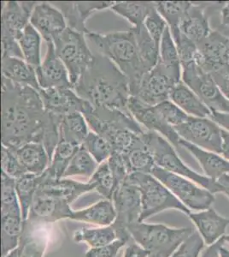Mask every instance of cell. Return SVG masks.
Masks as SVG:
<instances>
[{"mask_svg": "<svg viewBox=\"0 0 229 257\" xmlns=\"http://www.w3.org/2000/svg\"><path fill=\"white\" fill-rule=\"evenodd\" d=\"M128 242H130L119 238L106 245L91 248L86 252L84 257H116L121 248L128 244Z\"/></svg>", "mask_w": 229, "mask_h": 257, "instance_id": "51", "label": "cell"}, {"mask_svg": "<svg viewBox=\"0 0 229 257\" xmlns=\"http://www.w3.org/2000/svg\"><path fill=\"white\" fill-rule=\"evenodd\" d=\"M39 93L45 110L58 117H64L75 112L84 114L93 106L88 101L78 96L72 88H41Z\"/></svg>", "mask_w": 229, "mask_h": 257, "instance_id": "14", "label": "cell"}, {"mask_svg": "<svg viewBox=\"0 0 229 257\" xmlns=\"http://www.w3.org/2000/svg\"><path fill=\"white\" fill-rule=\"evenodd\" d=\"M79 149L80 147L64 142H59L53 153V159L49 167L46 171L47 175L51 178H63L69 164Z\"/></svg>", "mask_w": 229, "mask_h": 257, "instance_id": "41", "label": "cell"}, {"mask_svg": "<svg viewBox=\"0 0 229 257\" xmlns=\"http://www.w3.org/2000/svg\"><path fill=\"white\" fill-rule=\"evenodd\" d=\"M1 154L2 173L12 178H14L15 180L28 173L18 160L14 150L2 145Z\"/></svg>", "mask_w": 229, "mask_h": 257, "instance_id": "46", "label": "cell"}, {"mask_svg": "<svg viewBox=\"0 0 229 257\" xmlns=\"http://www.w3.org/2000/svg\"><path fill=\"white\" fill-rule=\"evenodd\" d=\"M144 26L152 40L157 44L160 45L162 35L168 24L162 16L160 15L159 12H157L156 7L149 13L147 18H145Z\"/></svg>", "mask_w": 229, "mask_h": 257, "instance_id": "49", "label": "cell"}, {"mask_svg": "<svg viewBox=\"0 0 229 257\" xmlns=\"http://www.w3.org/2000/svg\"><path fill=\"white\" fill-rule=\"evenodd\" d=\"M213 3L191 2L180 21V32L197 46L212 32L206 9H209Z\"/></svg>", "mask_w": 229, "mask_h": 257, "instance_id": "21", "label": "cell"}, {"mask_svg": "<svg viewBox=\"0 0 229 257\" xmlns=\"http://www.w3.org/2000/svg\"><path fill=\"white\" fill-rule=\"evenodd\" d=\"M150 257H160V256H157V255H151V256Z\"/></svg>", "mask_w": 229, "mask_h": 257, "instance_id": "63", "label": "cell"}, {"mask_svg": "<svg viewBox=\"0 0 229 257\" xmlns=\"http://www.w3.org/2000/svg\"><path fill=\"white\" fill-rule=\"evenodd\" d=\"M92 191H95V189L89 182L82 183L70 178H51L45 172V179L40 185L37 193L63 199L71 205L82 195Z\"/></svg>", "mask_w": 229, "mask_h": 257, "instance_id": "24", "label": "cell"}, {"mask_svg": "<svg viewBox=\"0 0 229 257\" xmlns=\"http://www.w3.org/2000/svg\"><path fill=\"white\" fill-rule=\"evenodd\" d=\"M50 237V225L25 219L18 247L19 257H44Z\"/></svg>", "mask_w": 229, "mask_h": 257, "instance_id": "23", "label": "cell"}, {"mask_svg": "<svg viewBox=\"0 0 229 257\" xmlns=\"http://www.w3.org/2000/svg\"><path fill=\"white\" fill-rule=\"evenodd\" d=\"M2 77L17 84L29 86L41 90L36 70L24 59L18 58H2Z\"/></svg>", "mask_w": 229, "mask_h": 257, "instance_id": "29", "label": "cell"}, {"mask_svg": "<svg viewBox=\"0 0 229 257\" xmlns=\"http://www.w3.org/2000/svg\"><path fill=\"white\" fill-rule=\"evenodd\" d=\"M169 99L191 117H209L211 114L209 107L182 81L173 88Z\"/></svg>", "mask_w": 229, "mask_h": 257, "instance_id": "28", "label": "cell"}, {"mask_svg": "<svg viewBox=\"0 0 229 257\" xmlns=\"http://www.w3.org/2000/svg\"><path fill=\"white\" fill-rule=\"evenodd\" d=\"M2 257H19V251H18V248H16L14 250H12V252H10L9 254H7L6 255H5V256Z\"/></svg>", "mask_w": 229, "mask_h": 257, "instance_id": "60", "label": "cell"}, {"mask_svg": "<svg viewBox=\"0 0 229 257\" xmlns=\"http://www.w3.org/2000/svg\"><path fill=\"white\" fill-rule=\"evenodd\" d=\"M151 175L164 184L190 210H206L215 202V195L188 178L154 167Z\"/></svg>", "mask_w": 229, "mask_h": 257, "instance_id": "8", "label": "cell"}, {"mask_svg": "<svg viewBox=\"0 0 229 257\" xmlns=\"http://www.w3.org/2000/svg\"><path fill=\"white\" fill-rule=\"evenodd\" d=\"M75 242H86L91 248L106 245L118 238V233L113 225L98 227H82L73 234Z\"/></svg>", "mask_w": 229, "mask_h": 257, "instance_id": "36", "label": "cell"}, {"mask_svg": "<svg viewBox=\"0 0 229 257\" xmlns=\"http://www.w3.org/2000/svg\"><path fill=\"white\" fill-rule=\"evenodd\" d=\"M188 217L197 227L204 243L209 246L224 237L229 226V219L221 216L213 208L191 213Z\"/></svg>", "mask_w": 229, "mask_h": 257, "instance_id": "25", "label": "cell"}, {"mask_svg": "<svg viewBox=\"0 0 229 257\" xmlns=\"http://www.w3.org/2000/svg\"><path fill=\"white\" fill-rule=\"evenodd\" d=\"M111 201L116 213V219L112 225L118 233V238L130 242L132 238L128 233V225L139 221L142 212L139 189L127 178L115 190Z\"/></svg>", "mask_w": 229, "mask_h": 257, "instance_id": "10", "label": "cell"}, {"mask_svg": "<svg viewBox=\"0 0 229 257\" xmlns=\"http://www.w3.org/2000/svg\"><path fill=\"white\" fill-rule=\"evenodd\" d=\"M158 63L165 69L173 79L177 82L181 81L180 56L168 26L166 28L160 42Z\"/></svg>", "mask_w": 229, "mask_h": 257, "instance_id": "33", "label": "cell"}, {"mask_svg": "<svg viewBox=\"0 0 229 257\" xmlns=\"http://www.w3.org/2000/svg\"><path fill=\"white\" fill-rule=\"evenodd\" d=\"M78 96L93 107L128 111L130 88L128 77L110 59L94 54L92 64L72 88Z\"/></svg>", "mask_w": 229, "mask_h": 257, "instance_id": "2", "label": "cell"}, {"mask_svg": "<svg viewBox=\"0 0 229 257\" xmlns=\"http://www.w3.org/2000/svg\"><path fill=\"white\" fill-rule=\"evenodd\" d=\"M155 107L157 108L162 118L165 120L169 125L174 127V128L185 123L190 117L185 111H183L180 107H178L175 104L172 102L170 99L155 105Z\"/></svg>", "mask_w": 229, "mask_h": 257, "instance_id": "47", "label": "cell"}, {"mask_svg": "<svg viewBox=\"0 0 229 257\" xmlns=\"http://www.w3.org/2000/svg\"><path fill=\"white\" fill-rule=\"evenodd\" d=\"M177 83L179 82L174 81L157 62L152 70L143 76L134 96L146 105L154 106L169 99L172 89Z\"/></svg>", "mask_w": 229, "mask_h": 257, "instance_id": "13", "label": "cell"}, {"mask_svg": "<svg viewBox=\"0 0 229 257\" xmlns=\"http://www.w3.org/2000/svg\"><path fill=\"white\" fill-rule=\"evenodd\" d=\"M24 221L21 210L1 213L2 256L18 248L23 233Z\"/></svg>", "mask_w": 229, "mask_h": 257, "instance_id": "31", "label": "cell"}, {"mask_svg": "<svg viewBox=\"0 0 229 257\" xmlns=\"http://www.w3.org/2000/svg\"><path fill=\"white\" fill-rule=\"evenodd\" d=\"M220 187V193H223L229 197V174H224L215 180Z\"/></svg>", "mask_w": 229, "mask_h": 257, "instance_id": "58", "label": "cell"}, {"mask_svg": "<svg viewBox=\"0 0 229 257\" xmlns=\"http://www.w3.org/2000/svg\"><path fill=\"white\" fill-rule=\"evenodd\" d=\"M220 257H229V250L227 248L221 246L220 248Z\"/></svg>", "mask_w": 229, "mask_h": 257, "instance_id": "59", "label": "cell"}, {"mask_svg": "<svg viewBox=\"0 0 229 257\" xmlns=\"http://www.w3.org/2000/svg\"><path fill=\"white\" fill-rule=\"evenodd\" d=\"M88 182L93 184L95 191L104 199H112L114 191L116 190V182L108 161L99 164Z\"/></svg>", "mask_w": 229, "mask_h": 257, "instance_id": "43", "label": "cell"}, {"mask_svg": "<svg viewBox=\"0 0 229 257\" xmlns=\"http://www.w3.org/2000/svg\"><path fill=\"white\" fill-rule=\"evenodd\" d=\"M203 238L194 231L179 246L170 257H199L204 247Z\"/></svg>", "mask_w": 229, "mask_h": 257, "instance_id": "48", "label": "cell"}, {"mask_svg": "<svg viewBox=\"0 0 229 257\" xmlns=\"http://www.w3.org/2000/svg\"><path fill=\"white\" fill-rule=\"evenodd\" d=\"M221 28L229 29V2L224 3L220 8V25Z\"/></svg>", "mask_w": 229, "mask_h": 257, "instance_id": "57", "label": "cell"}, {"mask_svg": "<svg viewBox=\"0 0 229 257\" xmlns=\"http://www.w3.org/2000/svg\"><path fill=\"white\" fill-rule=\"evenodd\" d=\"M226 242L224 241L223 237H222L214 244L209 245L208 248H206L203 254H202V257H220V248Z\"/></svg>", "mask_w": 229, "mask_h": 257, "instance_id": "55", "label": "cell"}, {"mask_svg": "<svg viewBox=\"0 0 229 257\" xmlns=\"http://www.w3.org/2000/svg\"><path fill=\"white\" fill-rule=\"evenodd\" d=\"M30 24L46 42L53 41L68 28L63 12L48 2H37L30 18Z\"/></svg>", "mask_w": 229, "mask_h": 257, "instance_id": "19", "label": "cell"}, {"mask_svg": "<svg viewBox=\"0 0 229 257\" xmlns=\"http://www.w3.org/2000/svg\"><path fill=\"white\" fill-rule=\"evenodd\" d=\"M179 145L180 148L186 149L197 160L204 176L212 180L215 181L224 174L229 173V161L219 154L201 149L182 139H180Z\"/></svg>", "mask_w": 229, "mask_h": 257, "instance_id": "26", "label": "cell"}, {"mask_svg": "<svg viewBox=\"0 0 229 257\" xmlns=\"http://www.w3.org/2000/svg\"><path fill=\"white\" fill-rule=\"evenodd\" d=\"M56 53L67 68L72 88L92 64L94 54L86 41V35L67 28L53 39Z\"/></svg>", "mask_w": 229, "mask_h": 257, "instance_id": "7", "label": "cell"}, {"mask_svg": "<svg viewBox=\"0 0 229 257\" xmlns=\"http://www.w3.org/2000/svg\"><path fill=\"white\" fill-rule=\"evenodd\" d=\"M137 47L139 50V58L145 69V73L152 70L157 65L159 59L160 45L152 40L144 24L141 26L133 27Z\"/></svg>", "mask_w": 229, "mask_h": 257, "instance_id": "35", "label": "cell"}, {"mask_svg": "<svg viewBox=\"0 0 229 257\" xmlns=\"http://www.w3.org/2000/svg\"><path fill=\"white\" fill-rule=\"evenodd\" d=\"M128 108L134 119L142 127H145L146 131L162 134L174 148L180 149V137L174 127L169 125L162 118L155 105H146L136 97L130 96L128 99Z\"/></svg>", "mask_w": 229, "mask_h": 257, "instance_id": "16", "label": "cell"}, {"mask_svg": "<svg viewBox=\"0 0 229 257\" xmlns=\"http://www.w3.org/2000/svg\"><path fill=\"white\" fill-rule=\"evenodd\" d=\"M157 12L166 21L173 39L180 35V24L191 2L185 1H157L155 2Z\"/></svg>", "mask_w": 229, "mask_h": 257, "instance_id": "40", "label": "cell"}, {"mask_svg": "<svg viewBox=\"0 0 229 257\" xmlns=\"http://www.w3.org/2000/svg\"><path fill=\"white\" fill-rule=\"evenodd\" d=\"M141 137L152 155L156 166L169 173L188 178L214 195L220 193V187L216 181L197 173L184 163L175 151L174 147L165 138L157 132L146 130Z\"/></svg>", "mask_w": 229, "mask_h": 257, "instance_id": "5", "label": "cell"}, {"mask_svg": "<svg viewBox=\"0 0 229 257\" xmlns=\"http://www.w3.org/2000/svg\"><path fill=\"white\" fill-rule=\"evenodd\" d=\"M128 180L135 184L141 195L142 212L139 221H145L163 211L174 209L188 216L191 210L186 208L164 184L151 174L134 173Z\"/></svg>", "mask_w": 229, "mask_h": 257, "instance_id": "6", "label": "cell"}, {"mask_svg": "<svg viewBox=\"0 0 229 257\" xmlns=\"http://www.w3.org/2000/svg\"><path fill=\"white\" fill-rule=\"evenodd\" d=\"M218 30H220L221 32L223 33L224 35H226V36L229 38L228 28H221V27H219V28H218Z\"/></svg>", "mask_w": 229, "mask_h": 257, "instance_id": "61", "label": "cell"}, {"mask_svg": "<svg viewBox=\"0 0 229 257\" xmlns=\"http://www.w3.org/2000/svg\"><path fill=\"white\" fill-rule=\"evenodd\" d=\"M41 38L42 36L41 34L29 24L18 41L24 60L35 70H37L42 63L41 56Z\"/></svg>", "mask_w": 229, "mask_h": 257, "instance_id": "39", "label": "cell"}, {"mask_svg": "<svg viewBox=\"0 0 229 257\" xmlns=\"http://www.w3.org/2000/svg\"><path fill=\"white\" fill-rule=\"evenodd\" d=\"M56 7L60 10L67 23L68 28L87 35L91 32L86 27V22L96 12L110 9L115 2H58Z\"/></svg>", "mask_w": 229, "mask_h": 257, "instance_id": "22", "label": "cell"}, {"mask_svg": "<svg viewBox=\"0 0 229 257\" xmlns=\"http://www.w3.org/2000/svg\"><path fill=\"white\" fill-rule=\"evenodd\" d=\"M122 156L127 164L129 175L134 173L151 174L156 167L152 155L143 139Z\"/></svg>", "mask_w": 229, "mask_h": 257, "instance_id": "38", "label": "cell"}, {"mask_svg": "<svg viewBox=\"0 0 229 257\" xmlns=\"http://www.w3.org/2000/svg\"><path fill=\"white\" fill-rule=\"evenodd\" d=\"M116 219V209L111 200L103 199L81 210H73L70 220L87 223L98 226L112 225Z\"/></svg>", "mask_w": 229, "mask_h": 257, "instance_id": "27", "label": "cell"}, {"mask_svg": "<svg viewBox=\"0 0 229 257\" xmlns=\"http://www.w3.org/2000/svg\"><path fill=\"white\" fill-rule=\"evenodd\" d=\"M86 37L94 45L99 53L110 59L128 77L131 96H134L145 71L139 58L133 30L107 35L90 32Z\"/></svg>", "mask_w": 229, "mask_h": 257, "instance_id": "3", "label": "cell"}, {"mask_svg": "<svg viewBox=\"0 0 229 257\" xmlns=\"http://www.w3.org/2000/svg\"><path fill=\"white\" fill-rule=\"evenodd\" d=\"M47 43V53L36 75L41 89L53 88H72L67 68L56 53L53 41Z\"/></svg>", "mask_w": 229, "mask_h": 257, "instance_id": "18", "label": "cell"}, {"mask_svg": "<svg viewBox=\"0 0 229 257\" xmlns=\"http://www.w3.org/2000/svg\"><path fill=\"white\" fill-rule=\"evenodd\" d=\"M180 139L195 146L220 155L221 128L209 117H189L174 128Z\"/></svg>", "mask_w": 229, "mask_h": 257, "instance_id": "12", "label": "cell"}, {"mask_svg": "<svg viewBox=\"0 0 229 257\" xmlns=\"http://www.w3.org/2000/svg\"><path fill=\"white\" fill-rule=\"evenodd\" d=\"M128 231L132 240L151 255L170 257L194 230L192 227H170L163 224L138 221L128 225Z\"/></svg>", "mask_w": 229, "mask_h": 257, "instance_id": "4", "label": "cell"}, {"mask_svg": "<svg viewBox=\"0 0 229 257\" xmlns=\"http://www.w3.org/2000/svg\"><path fill=\"white\" fill-rule=\"evenodd\" d=\"M196 64L209 73L229 64V38L220 30H212L207 38L197 45Z\"/></svg>", "mask_w": 229, "mask_h": 257, "instance_id": "15", "label": "cell"}, {"mask_svg": "<svg viewBox=\"0 0 229 257\" xmlns=\"http://www.w3.org/2000/svg\"><path fill=\"white\" fill-rule=\"evenodd\" d=\"M88 124L81 112L69 114L62 117L59 123V142L81 147L89 133Z\"/></svg>", "mask_w": 229, "mask_h": 257, "instance_id": "32", "label": "cell"}, {"mask_svg": "<svg viewBox=\"0 0 229 257\" xmlns=\"http://www.w3.org/2000/svg\"><path fill=\"white\" fill-rule=\"evenodd\" d=\"M224 241H225V242H227V243H229V234L228 235H225L223 237Z\"/></svg>", "mask_w": 229, "mask_h": 257, "instance_id": "62", "label": "cell"}, {"mask_svg": "<svg viewBox=\"0 0 229 257\" xmlns=\"http://www.w3.org/2000/svg\"><path fill=\"white\" fill-rule=\"evenodd\" d=\"M210 74L220 92L229 101V64L215 69Z\"/></svg>", "mask_w": 229, "mask_h": 257, "instance_id": "52", "label": "cell"}, {"mask_svg": "<svg viewBox=\"0 0 229 257\" xmlns=\"http://www.w3.org/2000/svg\"><path fill=\"white\" fill-rule=\"evenodd\" d=\"M150 252L145 250V248L139 245L135 242H128L125 248L122 257H150Z\"/></svg>", "mask_w": 229, "mask_h": 257, "instance_id": "53", "label": "cell"}, {"mask_svg": "<svg viewBox=\"0 0 229 257\" xmlns=\"http://www.w3.org/2000/svg\"><path fill=\"white\" fill-rule=\"evenodd\" d=\"M209 118L217 123L220 128L229 132V113L219 112V111H211Z\"/></svg>", "mask_w": 229, "mask_h": 257, "instance_id": "54", "label": "cell"}, {"mask_svg": "<svg viewBox=\"0 0 229 257\" xmlns=\"http://www.w3.org/2000/svg\"><path fill=\"white\" fill-rule=\"evenodd\" d=\"M37 2L7 1L2 5L1 41H19Z\"/></svg>", "mask_w": 229, "mask_h": 257, "instance_id": "17", "label": "cell"}, {"mask_svg": "<svg viewBox=\"0 0 229 257\" xmlns=\"http://www.w3.org/2000/svg\"><path fill=\"white\" fill-rule=\"evenodd\" d=\"M2 145L12 150L29 143L42 145L58 134L60 117L44 108L38 90L2 77Z\"/></svg>", "mask_w": 229, "mask_h": 257, "instance_id": "1", "label": "cell"}, {"mask_svg": "<svg viewBox=\"0 0 229 257\" xmlns=\"http://www.w3.org/2000/svg\"><path fill=\"white\" fill-rule=\"evenodd\" d=\"M1 213L21 210L16 180L3 173L1 175Z\"/></svg>", "mask_w": 229, "mask_h": 257, "instance_id": "45", "label": "cell"}, {"mask_svg": "<svg viewBox=\"0 0 229 257\" xmlns=\"http://www.w3.org/2000/svg\"><path fill=\"white\" fill-rule=\"evenodd\" d=\"M181 81L199 97L211 111L229 113V101L218 88L211 74L196 62L181 64Z\"/></svg>", "mask_w": 229, "mask_h": 257, "instance_id": "9", "label": "cell"}, {"mask_svg": "<svg viewBox=\"0 0 229 257\" xmlns=\"http://www.w3.org/2000/svg\"><path fill=\"white\" fill-rule=\"evenodd\" d=\"M156 7L155 2L148 1H123L115 2L110 10L117 15L133 24V27L141 26L149 13Z\"/></svg>", "mask_w": 229, "mask_h": 257, "instance_id": "37", "label": "cell"}, {"mask_svg": "<svg viewBox=\"0 0 229 257\" xmlns=\"http://www.w3.org/2000/svg\"><path fill=\"white\" fill-rule=\"evenodd\" d=\"M71 205L63 199L36 193L28 219L51 225L63 219H70Z\"/></svg>", "mask_w": 229, "mask_h": 257, "instance_id": "20", "label": "cell"}, {"mask_svg": "<svg viewBox=\"0 0 229 257\" xmlns=\"http://www.w3.org/2000/svg\"><path fill=\"white\" fill-rule=\"evenodd\" d=\"M14 151L28 173L41 175L47 171L52 161L47 149L38 143H29Z\"/></svg>", "mask_w": 229, "mask_h": 257, "instance_id": "30", "label": "cell"}, {"mask_svg": "<svg viewBox=\"0 0 229 257\" xmlns=\"http://www.w3.org/2000/svg\"><path fill=\"white\" fill-rule=\"evenodd\" d=\"M98 165L99 164L96 162L84 147L81 146L69 164L63 178H69L78 176L91 178L99 167Z\"/></svg>", "mask_w": 229, "mask_h": 257, "instance_id": "42", "label": "cell"}, {"mask_svg": "<svg viewBox=\"0 0 229 257\" xmlns=\"http://www.w3.org/2000/svg\"><path fill=\"white\" fill-rule=\"evenodd\" d=\"M110 169L113 173L115 182H116V189L120 184L124 183L129 176L127 164L125 161L124 157L121 154L114 153L108 160Z\"/></svg>", "mask_w": 229, "mask_h": 257, "instance_id": "50", "label": "cell"}, {"mask_svg": "<svg viewBox=\"0 0 229 257\" xmlns=\"http://www.w3.org/2000/svg\"><path fill=\"white\" fill-rule=\"evenodd\" d=\"M44 179L45 173L41 175L26 173L21 178L16 179V190L24 220L29 217V211L35 200L36 193Z\"/></svg>", "mask_w": 229, "mask_h": 257, "instance_id": "34", "label": "cell"}, {"mask_svg": "<svg viewBox=\"0 0 229 257\" xmlns=\"http://www.w3.org/2000/svg\"><path fill=\"white\" fill-rule=\"evenodd\" d=\"M82 146L99 165L108 161L112 155V149L107 141L92 131L87 135Z\"/></svg>", "mask_w": 229, "mask_h": 257, "instance_id": "44", "label": "cell"}, {"mask_svg": "<svg viewBox=\"0 0 229 257\" xmlns=\"http://www.w3.org/2000/svg\"><path fill=\"white\" fill-rule=\"evenodd\" d=\"M83 116L91 131L101 136L107 142L126 131H132L139 134L145 132L132 114L116 109L92 106Z\"/></svg>", "mask_w": 229, "mask_h": 257, "instance_id": "11", "label": "cell"}, {"mask_svg": "<svg viewBox=\"0 0 229 257\" xmlns=\"http://www.w3.org/2000/svg\"><path fill=\"white\" fill-rule=\"evenodd\" d=\"M221 152L220 155L229 161V132L221 128Z\"/></svg>", "mask_w": 229, "mask_h": 257, "instance_id": "56", "label": "cell"}]
</instances>
